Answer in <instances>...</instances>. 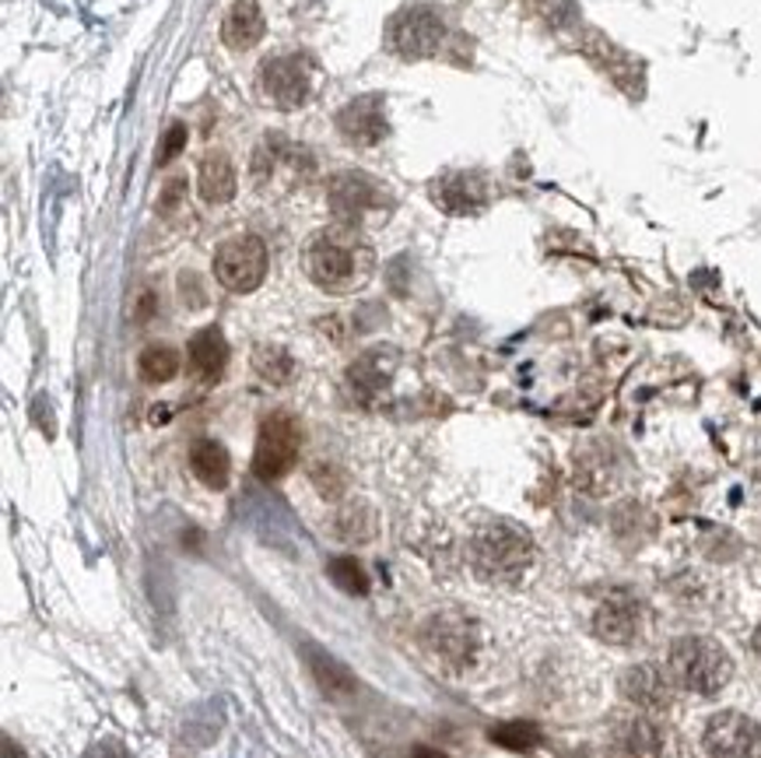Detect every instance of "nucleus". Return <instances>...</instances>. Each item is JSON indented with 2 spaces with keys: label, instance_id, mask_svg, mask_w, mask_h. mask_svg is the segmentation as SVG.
<instances>
[{
  "label": "nucleus",
  "instance_id": "nucleus-1",
  "mask_svg": "<svg viewBox=\"0 0 761 758\" xmlns=\"http://www.w3.org/2000/svg\"><path fill=\"white\" fill-rule=\"evenodd\" d=\"M306 271L330 295H352L366 289L376 271V253L352 225L316 232L306 246Z\"/></svg>",
  "mask_w": 761,
  "mask_h": 758
},
{
  "label": "nucleus",
  "instance_id": "nucleus-2",
  "mask_svg": "<svg viewBox=\"0 0 761 758\" xmlns=\"http://www.w3.org/2000/svg\"><path fill=\"white\" fill-rule=\"evenodd\" d=\"M671 682L695 695H716L734 677V660L709 636H680L671 643L667 653Z\"/></svg>",
  "mask_w": 761,
  "mask_h": 758
},
{
  "label": "nucleus",
  "instance_id": "nucleus-3",
  "mask_svg": "<svg viewBox=\"0 0 761 758\" xmlns=\"http://www.w3.org/2000/svg\"><path fill=\"white\" fill-rule=\"evenodd\" d=\"M530 559H533V545L516 524H488L470 541L474 573L488 583H516L527 573Z\"/></svg>",
  "mask_w": 761,
  "mask_h": 758
},
{
  "label": "nucleus",
  "instance_id": "nucleus-4",
  "mask_svg": "<svg viewBox=\"0 0 761 758\" xmlns=\"http://www.w3.org/2000/svg\"><path fill=\"white\" fill-rule=\"evenodd\" d=\"M298 442H303V436H298V421L289 415V411L267 415L260 425V436H257V450H253V470H257V478H263V481L284 478L298 461Z\"/></svg>",
  "mask_w": 761,
  "mask_h": 758
},
{
  "label": "nucleus",
  "instance_id": "nucleus-5",
  "mask_svg": "<svg viewBox=\"0 0 761 758\" xmlns=\"http://www.w3.org/2000/svg\"><path fill=\"white\" fill-rule=\"evenodd\" d=\"M214 278L229 292H257L267 278V246L257 235H235L214 253Z\"/></svg>",
  "mask_w": 761,
  "mask_h": 758
},
{
  "label": "nucleus",
  "instance_id": "nucleus-6",
  "mask_svg": "<svg viewBox=\"0 0 761 758\" xmlns=\"http://www.w3.org/2000/svg\"><path fill=\"white\" fill-rule=\"evenodd\" d=\"M421 643L432 650L435 657H442L453 668H464V663L478 650V628L459 611H439L425 622L421 628Z\"/></svg>",
  "mask_w": 761,
  "mask_h": 758
},
{
  "label": "nucleus",
  "instance_id": "nucleus-7",
  "mask_svg": "<svg viewBox=\"0 0 761 758\" xmlns=\"http://www.w3.org/2000/svg\"><path fill=\"white\" fill-rule=\"evenodd\" d=\"M702 745L709 758H761V726L751 717L726 709L705 723Z\"/></svg>",
  "mask_w": 761,
  "mask_h": 758
},
{
  "label": "nucleus",
  "instance_id": "nucleus-8",
  "mask_svg": "<svg viewBox=\"0 0 761 758\" xmlns=\"http://www.w3.org/2000/svg\"><path fill=\"white\" fill-rule=\"evenodd\" d=\"M260 85H263V95L278 109H298L309 99V85H312L306 57L289 53V57L267 60L260 68Z\"/></svg>",
  "mask_w": 761,
  "mask_h": 758
},
{
  "label": "nucleus",
  "instance_id": "nucleus-9",
  "mask_svg": "<svg viewBox=\"0 0 761 758\" xmlns=\"http://www.w3.org/2000/svg\"><path fill=\"white\" fill-rule=\"evenodd\" d=\"M442 36H446L442 19H439L435 11H428V8H410L404 14H396L393 25H390L393 50L401 53V57H407V60L432 57L439 46H442Z\"/></svg>",
  "mask_w": 761,
  "mask_h": 758
},
{
  "label": "nucleus",
  "instance_id": "nucleus-10",
  "mask_svg": "<svg viewBox=\"0 0 761 758\" xmlns=\"http://www.w3.org/2000/svg\"><path fill=\"white\" fill-rule=\"evenodd\" d=\"M386 186H379L376 180L361 176V172H337L334 180H330V208H334V215L341 218V225H355L358 218H366L369 211H379L383 208V194Z\"/></svg>",
  "mask_w": 761,
  "mask_h": 758
},
{
  "label": "nucleus",
  "instance_id": "nucleus-11",
  "mask_svg": "<svg viewBox=\"0 0 761 758\" xmlns=\"http://www.w3.org/2000/svg\"><path fill=\"white\" fill-rule=\"evenodd\" d=\"M337 131L344 134L347 145L372 148L386 137V117H383V99L379 95H361L352 99L337 113Z\"/></svg>",
  "mask_w": 761,
  "mask_h": 758
},
{
  "label": "nucleus",
  "instance_id": "nucleus-12",
  "mask_svg": "<svg viewBox=\"0 0 761 758\" xmlns=\"http://www.w3.org/2000/svg\"><path fill=\"white\" fill-rule=\"evenodd\" d=\"M622 692L631 706H639L642 713H663L674 702L671 674H663L653 663H636L622 674Z\"/></svg>",
  "mask_w": 761,
  "mask_h": 758
},
{
  "label": "nucleus",
  "instance_id": "nucleus-13",
  "mask_svg": "<svg viewBox=\"0 0 761 758\" xmlns=\"http://www.w3.org/2000/svg\"><path fill=\"white\" fill-rule=\"evenodd\" d=\"M593 632L597 639H604L611 646H625L636 639L639 632V604L636 597L628 594H611L604 604L593 614Z\"/></svg>",
  "mask_w": 761,
  "mask_h": 758
},
{
  "label": "nucleus",
  "instance_id": "nucleus-14",
  "mask_svg": "<svg viewBox=\"0 0 761 758\" xmlns=\"http://www.w3.org/2000/svg\"><path fill=\"white\" fill-rule=\"evenodd\" d=\"M263 11L257 0H235L221 22V39L229 50H249L263 39Z\"/></svg>",
  "mask_w": 761,
  "mask_h": 758
},
{
  "label": "nucleus",
  "instance_id": "nucleus-15",
  "mask_svg": "<svg viewBox=\"0 0 761 758\" xmlns=\"http://www.w3.org/2000/svg\"><path fill=\"white\" fill-rule=\"evenodd\" d=\"M617 741H622V748L631 758H663V751H667V734H663V726L646 713L625 717L617 723Z\"/></svg>",
  "mask_w": 761,
  "mask_h": 758
},
{
  "label": "nucleus",
  "instance_id": "nucleus-16",
  "mask_svg": "<svg viewBox=\"0 0 761 758\" xmlns=\"http://www.w3.org/2000/svg\"><path fill=\"white\" fill-rule=\"evenodd\" d=\"M186 358H189V369H194L200 379H218L229 366V341L221 334L218 327H204L194 334L186 347Z\"/></svg>",
  "mask_w": 761,
  "mask_h": 758
},
{
  "label": "nucleus",
  "instance_id": "nucleus-17",
  "mask_svg": "<svg viewBox=\"0 0 761 758\" xmlns=\"http://www.w3.org/2000/svg\"><path fill=\"white\" fill-rule=\"evenodd\" d=\"M189 470L197 474L200 485H208V488H214V492H221V488L229 485V474H232L229 450L214 439L194 442V450H189Z\"/></svg>",
  "mask_w": 761,
  "mask_h": 758
},
{
  "label": "nucleus",
  "instance_id": "nucleus-18",
  "mask_svg": "<svg viewBox=\"0 0 761 758\" xmlns=\"http://www.w3.org/2000/svg\"><path fill=\"white\" fill-rule=\"evenodd\" d=\"M200 197L208 204H229L235 197V166L225 151H208L200 158Z\"/></svg>",
  "mask_w": 761,
  "mask_h": 758
},
{
  "label": "nucleus",
  "instance_id": "nucleus-19",
  "mask_svg": "<svg viewBox=\"0 0 761 758\" xmlns=\"http://www.w3.org/2000/svg\"><path fill=\"white\" fill-rule=\"evenodd\" d=\"M309 668H312L316 685H320V692L327 695V699H334V702H347V699H352V695L358 692L355 674L347 671L344 663H337L334 657H323V653L309 650Z\"/></svg>",
  "mask_w": 761,
  "mask_h": 758
},
{
  "label": "nucleus",
  "instance_id": "nucleus-20",
  "mask_svg": "<svg viewBox=\"0 0 761 758\" xmlns=\"http://www.w3.org/2000/svg\"><path fill=\"white\" fill-rule=\"evenodd\" d=\"M435 204H442L450 215H470L484 204V186L474 176L456 172V176H446L442 183H435Z\"/></svg>",
  "mask_w": 761,
  "mask_h": 758
},
{
  "label": "nucleus",
  "instance_id": "nucleus-21",
  "mask_svg": "<svg viewBox=\"0 0 761 758\" xmlns=\"http://www.w3.org/2000/svg\"><path fill=\"white\" fill-rule=\"evenodd\" d=\"M180 366H183V358L176 347H169V344H151L137 358V372L145 383H169V379L180 376Z\"/></svg>",
  "mask_w": 761,
  "mask_h": 758
},
{
  "label": "nucleus",
  "instance_id": "nucleus-22",
  "mask_svg": "<svg viewBox=\"0 0 761 758\" xmlns=\"http://www.w3.org/2000/svg\"><path fill=\"white\" fill-rule=\"evenodd\" d=\"M491 745H499L505 751H516V755H527L541 745V726L530 723V720H510V723H499L488 731Z\"/></svg>",
  "mask_w": 761,
  "mask_h": 758
},
{
  "label": "nucleus",
  "instance_id": "nucleus-23",
  "mask_svg": "<svg viewBox=\"0 0 761 758\" xmlns=\"http://www.w3.org/2000/svg\"><path fill=\"white\" fill-rule=\"evenodd\" d=\"M390 372H393V352H369L352 366V387H358L361 393H376L390 383Z\"/></svg>",
  "mask_w": 761,
  "mask_h": 758
},
{
  "label": "nucleus",
  "instance_id": "nucleus-24",
  "mask_svg": "<svg viewBox=\"0 0 761 758\" xmlns=\"http://www.w3.org/2000/svg\"><path fill=\"white\" fill-rule=\"evenodd\" d=\"M253 369H257L267 383L281 387L295 376V358L284 352L281 344H257V352H253Z\"/></svg>",
  "mask_w": 761,
  "mask_h": 758
},
{
  "label": "nucleus",
  "instance_id": "nucleus-25",
  "mask_svg": "<svg viewBox=\"0 0 761 758\" xmlns=\"http://www.w3.org/2000/svg\"><path fill=\"white\" fill-rule=\"evenodd\" d=\"M330 579H334V587H341L344 594H352V597H366L369 594V576L355 559H334V562H330Z\"/></svg>",
  "mask_w": 761,
  "mask_h": 758
},
{
  "label": "nucleus",
  "instance_id": "nucleus-26",
  "mask_svg": "<svg viewBox=\"0 0 761 758\" xmlns=\"http://www.w3.org/2000/svg\"><path fill=\"white\" fill-rule=\"evenodd\" d=\"M183 148H186V126L183 123H172L169 131H165V137H162V148H158V166L172 162V158H176Z\"/></svg>",
  "mask_w": 761,
  "mask_h": 758
},
{
  "label": "nucleus",
  "instance_id": "nucleus-27",
  "mask_svg": "<svg viewBox=\"0 0 761 758\" xmlns=\"http://www.w3.org/2000/svg\"><path fill=\"white\" fill-rule=\"evenodd\" d=\"M183 186H186V180H169V183H165V194H162V204H158V208L172 211V204H176V200L183 197Z\"/></svg>",
  "mask_w": 761,
  "mask_h": 758
},
{
  "label": "nucleus",
  "instance_id": "nucleus-28",
  "mask_svg": "<svg viewBox=\"0 0 761 758\" xmlns=\"http://www.w3.org/2000/svg\"><path fill=\"white\" fill-rule=\"evenodd\" d=\"M410 758H450L446 751H439V748H428V745H418L415 751H410Z\"/></svg>",
  "mask_w": 761,
  "mask_h": 758
},
{
  "label": "nucleus",
  "instance_id": "nucleus-29",
  "mask_svg": "<svg viewBox=\"0 0 761 758\" xmlns=\"http://www.w3.org/2000/svg\"><path fill=\"white\" fill-rule=\"evenodd\" d=\"M751 646H754V653L761 657V625L754 628V639H751Z\"/></svg>",
  "mask_w": 761,
  "mask_h": 758
},
{
  "label": "nucleus",
  "instance_id": "nucleus-30",
  "mask_svg": "<svg viewBox=\"0 0 761 758\" xmlns=\"http://www.w3.org/2000/svg\"><path fill=\"white\" fill-rule=\"evenodd\" d=\"M573 758H586V755H573Z\"/></svg>",
  "mask_w": 761,
  "mask_h": 758
}]
</instances>
